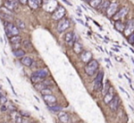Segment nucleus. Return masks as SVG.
I'll list each match as a JSON object with an SVG mask.
<instances>
[{"label": "nucleus", "instance_id": "f257e3e1", "mask_svg": "<svg viewBox=\"0 0 134 123\" xmlns=\"http://www.w3.org/2000/svg\"><path fill=\"white\" fill-rule=\"evenodd\" d=\"M97 69H98V62L96 59H92L84 67L85 74L88 76H93L97 71Z\"/></svg>", "mask_w": 134, "mask_h": 123}, {"label": "nucleus", "instance_id": "f03ea898", "mask_svg": "<svg viewBox=\"0 0 134 123\" xmlns=\"http://www.w3.org/2000/svg\"><path fill=\"white\" fill-rule=\"evenodd\" d=\"M5 31H6V34L9 37H12V36H18L19 34V29L18 28V26H15L14 24H12L10 22L6 24Z\"/></svg>", "mask_w": 134, "mask_h": 123}, {"label": "nucleus", "instance_id": "7ed1b4c3", "mask_svg": "<svg viewBox=\"0 0 134 123\" xmlns=\"http://www.w3.org/2000/svg\"><path fill=\"white\" fill-rule=\"evenodd\" d=\"M65 14H66V10L65 8L62 7V6H59L53 12H52V19H54L55 21H59L61 20L62 18L64 17Z\"/></svg>", "mask_w": 134, "mask_h": 123}, {"label": "nucleus", "instance_id": "20e7f679", "mask_svg": "<svg viewBox=\"0 0 134 123\" xmlns=\"http://www.w3.org/2000/svg\"><path fill=\"white\" fill-rule=\"evenodd\" d=\"M103 78H104V73L103 71L99 72L96 78H95L94 81V90L95 91H100L103 89Z\"/></svg>", "mask_w": 134, "mask_h": 123}, {"label": "nucleus", "instance_id": "39448f33", "mask_svg": "<svg viewBox=\"0 0 134 123\" xmlns=\"http://www.w3.org/2000/svg\"><path fill=\"white\" fill-rule=\"evenodd\" d=\"M70 26V20L68 18H62L59 20L57 24V31L59 33H62L69 28Z\"/></svg>", "mask_w": 134, "mask_h": 123}, {"label": "nucleus", "instance_id": "423d86ee", "mask_svg": "<svg viewBox=\"0 0 134 123\" xmlns=\"http://www.w3.org/2000/svg\"><path fill=\"white\" fill-rule=\"evenodd\" d=\"M119 103H120V98L118 95H115L113 98L111 99V101L108 103V106H109V108H110L112 111H117L118 108H119Z\"/></svg>", "mask_w": 134, "mask_h": 123}, {"label": "nucleus", "instance_id": "0eeeda50", "mask_svg": "<svg viewBox=\"0 0 134 123\" xmlns=\"http://www.w3.org/2000/svg\"><path fill=\"white\" fill-rule=\"evenodd\" d=\"M124 35L127 37H129L130 35H131L132 33H134V19H130L127 22L125 28H124Z\"/></svg>", "mask_w": 134, "mask_h": 123}, {"label": "nucleus", "instance_id": "6e6552de", "mask_svg": "<svg viewBox=\"0 0 134 123\" xmlns=\"http://www.w3.org/2000/svg\"><path fill=\"white\" fill-rule=\"evenodd\" d=\"M43 100L45 101V103L48 107H52L54 105H57V99L54 97L53 95H43L42 96Z\"/></svg>", "mask_w": 134, "mask_h": 123}, {"label": "nucleus", "instance_id": "1a4fd4ad", "mask_svg": "<svg viewBox=\"0 0 134 123\" xmlns=\"http://www.w3.org/2000/svg\"><path fill=\"white\" fill-rule=\"evenodd\" d=\"M118 7H119V6H118L117 3H110L109 7H108L107 9V17L111 18V17H113V16H115V14L117 13V11H118Z\"/></svg>", "mask_w": 134, "mask_h": 123}, {"label": "nucleus", "instance_id": "9d476101", "mask_svg": "<svg viewBox=\"0 0 134 123\" xmlns=\"http://www.w3.org/2000/svg\"><path fill=\"white\" fill-rule=\"evenodd\" d=\"M92 57H93L92 53L90 52V51H86V50H84V51L80 54L81 60H82L84 63H86V64L92 60Z\"/></svg>", "mask_w": 134, "mask_h": 123}, {"label": "nucleus", "instance_id": "9b49d317", "mask_svg": "<svg viewBox=\"0 0 134 123\" xmlns=\"http://www.w3.org/2000/svg\"><path fill=\"white\" fill-rule=\"evenodd\" d=\"M128 12H129V8H127V7H123L119 12L116 13L115 16H113V19L117 21V20H119V19L122 18V17H124V16L128 14Z\"/></svg>", "mask_w": 134, "mask_h": 123}, {"label": "nucleus", "instance_id": "f8f14e48", "mask_svg": "<svg viewBox=\"0 0 134 123\" xmlns=\"http://www.w3.org/2000/svg\"><path fill=\"white\" fill-rule=\"evenodd\" d=\"M17 6H18V3L15 0H6L5 1V8L8 9V10H10V11L15 10Z\"/></svg>", "mask_w": 134, "mask_h": 123}, {"label": "nucleus", "instance_id": "ddd939ff", "mask_svg": "<svg viewBox=\"0 0 134 123\" xmlns=\"http://www.w3.org/2000/svg\"><path fill=\"white\" fill-rule=\"evenodd\" d=\"M32 75L36 76V77H39V78H45L49 75V72H48V69H46V68H41V69H39V70L35 71Z\"/></svg>", "mask_w": 134, "mask_h": 123}, {"label": "nucleus", "instance_id": "4468645a", "mask_svg": "<svg viewBox=\"0 0 134 123\" xmlns=\"http://www.w3.org/2000/svg\"><path fill=\"white\" fill-rule=\"evenodd\" d=\"M113 92H114V90L112 89V87H110L109 90L107 91V93L105 95V98H104V102H105V104H108V103L111 101V99L113 98V97L115 96V95L113 94Z\"/></svg>", "mask_w": 134, "mask_h": 123}, {"label": "nucleus", "instance_id": "2eb2a0df", "mask_svg": "<svg viewBox=\"0 0 134 123\" xmlns=\"http://www.w3.org/2000/svg\"><path fill=\"white\" fill-rule=\"evenodd\" d=\"M58 118H59V119H60V121L62 123H69L70 117L66 112L61 111L58 114Z\"/></svg>", "mask_w": 134, "mask_h": 123}, {"label": "nucleus", "instance_id": "dca6fc26", "mask_svg": "<svg viewBox=\"0 0 134 123\" xmlns=\"http://www.w3.org/2000/svg\"><path fill=\"white\" fill-rule=\"evenodd\" d=\"M73 37H74V34H73V32H68V33H66V35H65V37H64L65 42H66L68 45H72L73 43H74Z\"/></svg>", "mask_w": 134, "mask_h": 123}, {"label": "nucleus", "instance_id": "f3484780", "mask_svg": "<svg viewBox=\"0 0 134 123\" xmlns=\"http://www.w3.org/2000/svg\"><path fill=\"white\" fill-rule=\"evenodd\" d=\"M73 49L74 53H76V54H81V53L84 51V49H83V46L81 45L79 42H74L73 45Z\"/></svg>", "mask_w": 134, "mask_h": 123}, {"label": "nucleus", "instance_id": "a211bd4d", "mask_svg": "<svg viewBox=\"0 0 134 123\" xmlns=\"http://www.w3.org/2000/svg\"><path fill=\"white\" fill-rule=\"evenodd\" d=\"M21 63L23 64L24 66H26V67H31L33 61H32V59L30 57H23L21 58Z\"/></svg>", "mask_w": 134, "mask_h": 123}, {"label": "nucleus", "instance_id": "6ab92c4d", "mask_svg": "<svg viewBox=\"0 0 134 123\" xmlns=\"http://www.w3.org/2000/svg\"><path fill=\"white\" fill-rule=\"evenodd\" d=\"M114 26H115L116 30H118L119 32H123L124 31V28H125V26L123 25V23L121 21H119L117 20L114 24Z\"/></svg>", "mask_w": 134, "mask_h": 123}, {"label": "nucleus", "instance_id": "aec40b11", "mask_svg": "<svg viewBox=\"0 0 134 123\" xmlns=\"http://www.w3.org/2000/svg\"><path fill=\"white\" fill-rule=\"evenodd\" d=\"M13 55L16 57H18V58H22L23 57H25V52H24V50L22 49H15L14 51H13Z\"/></svg>", "mask_w": 134, "mask_h": 123}, {"label": "nucleus", "instance_id": "412c9836", "mask_svg": "<svg viewBox=\"0 0 134 123\" xmlns=\"http://www.w3.org/2000/svg\"><path fill=\"white\" fill-rule=\"evenodd\" d=\"M9 41L12 45H15V44H19L20 41H21V37H19V35L18 36H12V37H9Z\"/></svg>", "mask_w": 134, "mask_h": 123}, {"label": "nucleus", "instance_id": "4be33fe9", "mask_svg": "<svg viewBox=\"0 0 134 123\" xmlns=\"http://www.w3.org/2000/svg\"><path fill=\"white\" fill-rule=\"evenodd\" d=\"M28 3H29V6L31 7V8H32V9H37L40 7V2L38 0H28Z\"/></svg>", "mask_w": 134, "mask_h": 123}, {"label": "nucleus", "instance_id": "5701e85b", "mask_svg": "<svg viewBox=\"0 0 134 123\" xmlns=\"http://www.w3.org/2000/svg\"><path fill=\"white\" fill-rule=\"evenodd\" d=\"M101 3H102V0H90V1H89L90 6L94 8H100V7H101Z\"/></svg>", "mask_w": 134, "mask_h": 123}, {"label": "nucleus", "instance_id": "b1692460", "mask_svg": "<svg viewBox=\"0 0 134 123\" xmlns=\"http://www.w3.org/2000/svg\"><path fill=\"white\" fill-rule=\"evenodd\" d=\"M110 83H109V81L108 80H107L106 81V84L103 86V89H102V91H103V95L105 96L106 94L107 93V91L109 90V89H110Z\"/></svg>", "mask_w": 134, "mask_h": 123}, {"label": "nucleus", "instance_id": "393cba45", "mask_svg": "<svg viewBox=\"0 0 134 123\" xmlns=\"http://www.w3.org/2000/svg\"><path fill=\"white\" fill-rule=\"evenodd\" d=\"M49 109L52 112H59V111H62V108L61 106H58V105H54V106H52V107H48Z\"/></svg>", "mask_w": 134, "mask_h": 123}, {"label": "nucleus", "instance_id": "a878e982", "mask_svg": "<svg viewBox=\"0 0 134 123\" xmlns=\"http://www.w3.org/2000/svg\"><path fill=\"white\" fill-rule=\"evenodd\" d=\"M16 24H17V26H18V28H20V29H25L26 28V26H25V23L22 21V20H20V19H17L16 20Z\"/></svg>", "mask_w": 134, "mask_h": 123}, {"label": "nucleus", "instance_id": "bb28decb", "mask_svg": "<svg viewBox=\"0 0 134 123\" xmlns=\"http://www.w3.org/2000/svg\"><path fill=\"white\" fill-rule=\"evenodd\" d=\"M31 80L32 83H34V84H38V83H41V82L43 81V78H39V77H36V76H31Z\"/></svg>", "mask_w": 134, "mask_h": 123}, {"label": "nucleus", "instance_id": "cd10ccee", "mask_svg": "<svg viewBox=\"0 0 134 123\" xmlns=\"http://www.w3.org/2000/svg\"><path fill=\"white\" fill-rule=\"evenodd\" d=\"M35 89L37 90H39V91H41L42 90H44L45 88H47L46 85L43 83V82H41V83H38V84H35Z\"/></svg>", "mask_w": 134, "mask_h": 123}, {"label": "nucleus", "instance_id": "c85d7f7f", "mask_svg": "<svg viewBox=\"0 0 134 123\" xmlns=\"http://www.w3.org/2000/svg\"><path fill=\"white\" fill-rule=\"evenodd\" d=\"M22 45H23V47H24V48H25L26 49H32V45H31V41L28 40V39H26V40H24V41H23Z\"/></svg>", "mask_w": 134, "mask_h": 123}, {"label": "nucleus", "instance_id": "c756f323", "mask_svg": "<svg viewBox=\"0 0 134 123\" xmlns=\"http://www.w3.org/2000/svg\"><path fill=\"white\" fill-rule=\"evenodd\" d=\"M41 93L42 96L43 95H52V91L50 88H45L44 90H42L41 91Z\"/></svg>", "mask_w": 134, "mask_h": 123}, {"label": "nucleus", "instance_id": "7c9ffc66", "mask_svg": "<svg viewBox=\"0 0 134 123\" xmlns=\"http://www.w3.org/2000/svg\"><path fill=\"white\" fill-rule=\"evenodd\" d=\"M0 15H1V16H2L3 18L6 19L7 21H12V20H13V16H12V15H9V14H4V13H1Z\"/></svg>", "mask_w": 134, "mask_h": 123}, {"label": "nucleus", "instance_id": "2f4dec72", "mask_svg": "<svg viewBox=\"0 0 134 123\" xmlns=\"http://www.w3.org/2000/svg\"><path fill=\"white\" fill-rule=\"evenodd\" d=\"M128 42L130 45H134V33H132L128 37Z\"/></svg>", "mask_w": 134, "mask_h": 123}, {"label": "nucleus", "instance_id": "473e14b6", "mask_svg": "<svg viewBox=\"0 0 134 123\" xmlns=\"http://www.w3.org/2000/svg\"><path fill=\"white\" fill-rule=\"evenodd\" d=\"M19 114L22 116V117H24V118H29V117L31 116V113L26 111V110H20V111H19Z\"/></svg>", "mask_w": 134, "mask_h": 123}, {"label": "nucleus", "instance_id": "72a5a7b5", "mask_svg": "<svg viewBox=\"0 0 134 123\" xmlns=\"http://www.w3.org/2000/svg\"><path fill=\"white\" fill-rule=\"evenodd\" d=\"M109 5H110V2H109L108 0H106V1L104 2V4L102 5V7H100V8H102L103 10H106V9H107V8L109 7Z\"/></svg>", "mask_w": 134, "mask_h": 123}, {"label": "nucleus", "instance_id": "f704fd0d", "mask_svg": "<svg viewBox=\"0 0 134 123\" xmlns=\"http://www.w3.org/2000/svg\"><path fill=\"white\" fill-rule=\"evenodd\" d=\"M7 102H8V98H7V97H5V96H1V98H0V104L6 105L7 104Z\"/></svg>", "mask_w": 134, "mask_h": 123}, {"label": "nucleus", "instance_id": "c9c22d12", "mask_svg": "<svg viewBox=\"0 0 134 123\" xmlns=\"http://www.w3.org/2000/svg\"><path fill=\"white\" fill-rule=\"evenodd\" d=\"M7 107H8V106H7ZM8 109H9V110L12 112V111H15L16 108H15V106H14L13 104H9L8 105Z\"/></svg>", "mask_w": 134, "mask_h": 123}, {"label": "nucleus", "instance_id": "e433bc0d", "mask_svg": "<svg viewBox=\"0 0 134 123\" xmlns=\"http://www.w3.org/2000/svg\"><path fill=\"white\" fill-rule=\"evenodd\" d=\"M7 110H8L7 105H2L1 106V111H7Z\"/></svg>", "mask_w": 134, "mask_h": 123}, {"label": "nucleus", "instance_id": "4c0bfd02", "mask_svg": "<svg viewBox=\"0 0 134 123\" xmlns=\"http://www.w3.org/2000/svg\"><path fill=\"white\" fill-rule=\"evenodd\" d=\"M21 123H29V120H28V118H22V120H21Z\"/></svg>", "mask_w": 134, "mask_h": 123}, {"label": "nucleus", "instance_id": "58836bf2", "mask_svg": "<svg viewBox=\"0 0 134 123\" xmlns=\"http://www.w3.org/2000/svg\"><path fill=\"white\" fill-rule=\"evenodd\" d=\"M62 1H63V2H64L65 4H67V5H69L70 7H72V6H73V5H72V3H70L69 1H67V0H62Z\"/></svg>", "mask_w": 134, "mask_h": 123}, {"label": "nucleus", "instance_id": "ea45409f", "mask_svg": "<svg viewBox=\"0 0 134 123\" xmlns=\"http://www.w3.org/2000/svg\"><path fill=\"white\" fill-rule=\"evenodd\" d=\"M19 2L21 3L22 5H25V4H27V2H28V0H19Z\"/></svg>", "mask_w": 134, "mask_h": 123}, {"label": "nucleus", "instance_id": "a19ab883", "mask_svg": "<svg viewBox=\"0 0 134 123\" xmlns=\"http://www.w3.org/2000/svg\"><path fill=\"white\" fill-rule=\"evenodd\" d=\"M76 21H78V22L80 23V24H82V25H85L84 21H83V20H81V19H79V18H76Z\"/></svg>", "mask_w": 134, "mask_h": 123}, {"label": "nucleus", "instance_id": "79ce46f5", "mask_svg": "<svg viewBox=\"0 0 134 123\" xmlns=\"http://www.w3.org/2000/svg\"><path fill=\"white\" fill-rule=\"evenodd\" d=\"M113 49L114 51H116V52H119V50L118 49Z\"/></svg>", "mask_w": 134, "mask_h": 123}, {"label": "nucleus", "instance_id": "37998d69", "mask_svg": "<svg viewBox=\"0 0 134 123\" xmlns=\"http://www.w3.org/2000/svg\"><path fill=\"white\" fill-rule=\"evenodd\" d=\"M82 7H83V8H84V10H86V9H87V8H85V7H84V5H82Z\"/></svg>", "mask_w": 134, "mask_h": 123}, {"label": "nucleus", "instance_id": "c03bdc74", "mask_svg": "<svg viewBox=\"0 0 134 123\" xmlns=\"http://www.w3.org/2000/svg\"><path fill=\"white\" fill-rule=\"evenodd\" d=\"M131 60H132V62L134 63V59H133V58H131Z\"/></svg>", "mask_w": 134, "mask_h": 123}, {"label": "nucleus", "instance_id": "a18cd8bd", "mask_svg": "<svg viewBox=\"0 0 134 123\" xmlns=\"http://www.w3.org/2000/svg\"><path fill=\"white\" fill-rule=\"evenodd\" d=\"M1 96H2V94H1V92H0V98H1Z\"/></svg>", "mask_w": 134, "mask_h": 123}, {"label": "nucleus", "instance_id": "49530a36", "mask_svg": "<svg viewBox=\"0 0 134 123\" xmlns=\"http://www.w3.org/2000/svg\"><path fill=\"white\" fill-rule=\"evenodd\" d=\"M38 1H39V2H41V0H38Z\"/></svg>", "mask_w": 134, "mask_h": 123}, {"label": "nucleus", "instance_id": "de8ad7c7", "mask_svg": "<svg viewBox=\"0 0 134 123\" xmlns=\"http://www.w3.org/2000/svg\"><path fill=\"white\" fill-rule=\"evenodd\" d=\"M29 123H33V122H29Z\"/></svg>", "mask_w": 134, "mask_h": 123}, {"label": "nucleus", "instance_id": "09e8293b", "mask_svg": "<svg viewBox=\"0 0 134 123\" xmlns=\"http://www.w3.org/2000/svg\"><path fill=\"white\" fill-rule=\"evenodd\" d=\"M15 1H18V0H15Z\"/></svg>", "mask_w": 134, "mask_h": 123}, {"label": "nucleus", "instance_id": "8fccbe9b", "mask_svg": "<svg viewBox=\"0 0 134 123\" xmlns=\"http://www.w3.org/2000/svg\"><path fill=\"white\" fill-rule=\"evenodd\" d=\"M3 123H6V122H3Z\"/></svg>", "mask_w": 134, "mask_h": 123}, {"label": "nucleus", "instance_id": "3c124183", "mask_svg": "<svg viewBox=\"0 0 134 123\" xmlns=\"http://www.w3.org/2000/svg\"><path fill=\"white\" fill-rule=\"evenodd\" d=\"M0 89H1V87H0Z\"/></svg>", "mask_w": 134, "mask_h": 123}, {"label": "nucleus", "instance_id": "603ef678", "mask_svg": "<svg viewBox=\"0 0 134 123\" xmlns=\"http://www.w3.org/2000/svg\"><path fill=\"white\" fill-rule=\"evenodd\" d=\"M86 1H88V0H86Z\"/></svg>", "mask_w": 134, "mask_h": 123}]
</instances>
